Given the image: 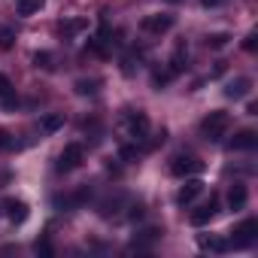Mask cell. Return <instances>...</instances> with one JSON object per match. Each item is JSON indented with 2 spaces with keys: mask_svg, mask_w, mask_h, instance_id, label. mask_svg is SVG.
Here are the masks:
<instances>
[{
  "mask_svg": "<svg viewBox=\"0 0 258 258\" xmlns=\"http://www.w3.org/2000/svg\"><path fill=\"white\" fill-rule=\"evenodd\" d=\"M121 124H124V134L131 137L134 143H143L146 137H149V115L146 112H134V109H124V115H121Z\"/></svg>",
  "mask_w": 258,
  "mask_h": 258,
  "instance_id": "obj_1",
  "label": "cell"
},
{
  "mask_svg": "<svg viewBox=\"0 0 258 258\" xmlns=\"http://www.w3.org/2000/svg\"><path fill=\"white\" fill-rule=\"evenodd\" d=\"M228 124H231V115L225 112V109H213L204 121H201V134L207 137V140H222L225 137V131H228Z\"/></svg>",
  "mask_w": 258,
  "mask_h": 258,
  "instance_id": "obj_2",
  "label": "cell"
},
{
  "mask_svg": "<svg viewBox=\"0 0 258 258\" xmlns=\"http://www.w3.org/2000/svg\"><path fill=\"white\" fill-rule=\"evenodd\" d=\"M255 231H258V222L255 219H246L243 225L234 228V234L228 240V249H249L255 243Z\"/></svg>",
  "mask_w": 258,
  "mask_h": 258,
  "instance_id": "obj_3",
  "label": "cell"
},
{
  "mask_svg": "<svg viewBox=\"0 0 258 258\" xmlns=\"http://www.w3.org/2000/svg\"><path fill=\"white\" fill-rule=\"evenodd\" d=\"M170 173L173 176H198V173H204V161H198L191 155H176L170 161Z\"/></svg>",
  "mask_w": 258,
  "mask_h": 258,
  "instance_id": "obj_4",
  "label": "cell"
},
{
  "mask_svg": "<svg viewBox=\"0 0 258 258\" xmlns=\"http://www.w3.org/2000/svg\"><path fill=\"white\" fill-rule=\"evenodd\" d=\"M82 158H85V149L79 146V143H67L64 146V152L58 155V170H76L79 164H82Z\"/></svg>",
  "mask_w": 258,
  "mask_h": 258,
  "instance_id": "obj_5",
  "label": "cell"
},
{
  "mask_svg": "<svg viewBox=\"0 0 258 258\" xmlns=\"http://www.w3.org/2000/svg\"><path fill=\"white\" fill-rule=\"evenodd\" d=\"M216 213H219V198H216V195H210V201H207L204 207H198V210L188 216V222H191L195 228H204L207 222H213V219H216Z\"/></svg>",
  "mask_w": 258,
  "mask_h": 258,
  "instance_id": "obj_6",
  "label": "cell"
},
{
  "mask_svg": "<svg viewBox=\"0 0 258 258\" xmlns=\"http://www.w3.org/2000/svg\"><path fill=\"white\" fill-rule=\"evenodd\" d=\"M4 210H7V219H10L13 225H25L28 216H31V207H28L25 201H16V198L4 201Z\"/></svg>",
  "mask_w": 258,
  "mask_h": 258,
  "instance_id": "obj_7",
  "label": "cell"
},
{
  "mask_svg": "<svg viewBox=\"0 0 258 258\" xmlns=\"http://www.w3.org/2000/svg\"><path fill=\"white\" fill-rule=\"evenodd\" d=\"M234 152H246V149H255L258 146V134L252 131V127H243V131H237L234 137H231V143H228Z\"/></svg>",
  "mask_w": 258,
  "mask_h": 258,
  "instance_id": "obj_8",
  "label": "cell"
},
{
  "mask_svg": "<svg viewBox=\"0 0 258 258\" xmlns=\"http://www.w3.org/2000/svg\"><path fill=\"white\" fill-rule=\"evenodd\" d=\"M173 25H176L173 16H146V19H143V31H146V34H158V37L167 34Z\"/></svg>",
  "mask_w": 258,
  "mask_h": 258,
  "instance_id": "obj_9",
  "label": "cell"
},
{
  "mask_svg": "<svg viewBox=\"0 0 258 258\" xmlns=\"http://www.w3.org/2000/svg\"><path fill=\"white\" fill-rule=\"evenodd\" d=\"M201 191H204V182H201L198 176H195V179H185V185H182V188H179V195H176V204H179V207H185V204H191Z\"/></svg>",
  "mask_w": 258,
  "mask_h": 258,
  "instance_id": "obj_10",
  "label": "cell"
},
{
  "mask_svg": "<svg viewBox=\"0 0 258 258\" xmlns=\"http://www.w3.org/2000/svg\"><path fill=\"white\" fill-rule=\"evenodd\" d=\"M249 88H252V79H249V76H237L234 82H228V85H225V97L240 100V97H246V94H249Z\"/></svg>",
  "mask_w": 258,
  "mask_h": 258,
  "instance_id": "obj_11",
  "label": "cell"
},
{
  "mask_svg": "<svg viewBox=\"0 0 258 258\" xmlns=\"http://www.w3.org/2000/svg\"><path fill=\"white\" fill-rule=\"evenodd\" d=\"M82 31H88V19H67V22L58 25V34H61L64 40H70V37H76V34H82Z\"/></svg>",
  "mask_w": 258,
  "mask_h": 258,
  "instance_id": "obj_12",
  "label": "cell"
},
{
  "mask_svg": "<svg viewBox=\"0 0 258 258\" xmlns=\"http://www.w3.org/2000/svg\"><path fill=\"white\" fill-rule=\"evenodd\" d=\"M64 127V115L61 112H46L43 118H40V131L43 134H58Z\"/></svg>",
  "mask_w": 258,
  "mask_h": 258,
  "instance_id": "obj_13",
  "label": "cell"
},
{
  "mask_svg": "<svg viewBox=\"0 0 258 258\" xmlns=\"http://www.w3.org/2000/svg\"><path fill=\"white\" fill-rule=\"evenodd\" d=\"M246 201H249L246 185L234 182V185H231V191H228V207H231V210H243V207H246Z\"/></svg>",
  "mask_w": 258,
  "mask_h": 258,
  "instance_id": "obj_14",
  "label": "cell"
},
{
  "mask_svg": "<svg viewBox=\"0 0 258 258\" xmlns=\"http://www.w3.org/2000/svg\"><path fill=\"white\" fill-rule=\"evenodd\" d=\"M185 64H188V49H185V43H179V46H176V52H173V58H170V67H167V70L176 76V73H182V70H185Z\"/></svg>",
  "mask_w": 258,
  "mask_h": 258,
  "instance_id": "obj_15",
  "label": "cell"
},
{
  "mask_svg": "<svg viewBox=\"0 0 258 258\" xmlns=\"http://www.w3.org/2000/svg\"><path fill=\"white\" fill-rule=\"evenodd\" d=\"M198 243H201V249H210V252H228V240H222V237H216V234H201L198 237Z\"/></svg>",
  "mask_w": 258,
  "mask_h": 258,
  "instance_id": "obj_16",
  "label": "cell"
},
{
  "mask_svg": "<svg viewBox=\"0 0 258 258\" xmlns=\"http://www.w3.org/2000/svg\"><path fill=\"white\" fill-rule=\"evenodd\" d=\"M46 7V0H16V10H19V16H37L40 10Z\"/></svg>",
  "mask_w": 258,
  "mask_h": 258,
  "instance_id": "obj_17",
  "label": "cell"
},
{
  "mask_svg": "<svg viewBox=\"0 0 258 258\" xmlns=\"http://www.w3.org/2000/svg\"><path fill=\"white\" fill-rule=\"evenodd\" d=\"M73 88H76L79 97H94V94L100 91V79H79Z\"/></svg>",
  "mask_w": 258,
  "mask_h": 258,
  "instance_id": "obj_18",
  "label": "cell"
},
{
  "mask_svg": "<svg viewBox=\"0 0 258 258\" xmlns=\"http://www.w3.org/2000/svg\"><path fill=\"white\" fill-rule=\"evenodd\" d=\"M228 43H231V34H210V37L204 40L207 49H225Z\"/></svg>",
  "mask_w": 258,
  "mask_h": 258,
  "instance_id": "obj_19",
  "label": "cell"
},
{
  "mask_svg": "<svg viewBox=\"0 0 258 258\" xmlns=\"http://www.w3.org/2000/svg\"><path fill=\"white\" fill-rule=\"evenodd\" d=\"M34 64L43 67V70H55V58H52V52H34Z\"/></svg>",
  "mask_w": 258,
  "mask_h": 258,
  "instance_id": "obj_20",
  "label": "cell"
},
{
  "mask_svg": "<svg viewBox=\"0 0 258 258\" xmlns=\"http://www.w3.org/2000/svg\"><path fill=\"white\" fill-rule=\"evenodd\" d=\"M170 79H173V73H170L167 67H164V70H155V73H152V85H155L158 91H161V88H164V85H167Z\"/></svg>",
  "mask_w": 258,
  "mask_h": 258,
  "instance_id": "obj_21",
  "label": "cell"
},
{
  "mask_svg": "<svg viewBox=\"0 0 258 258\" xmlns=\"http://www.w3.org/2000/svg\"><path fill=\"white\" fill-rule=\"evenodd\" d=\"M13 43H16V34L0 25V49H13Z\"/></svg>",
  "mask_w": 258,
  "mask_h": 258,
  "instance_id": "obj_22",
  "label": "cell"
},
{
  "mask_svg": "<svg viewBox=\"0 0 258 258\" xmlns=\"http://www.w3.org/2000/svg\"><path fill=\"white\" fill-rule=\"evenodd\" d=\"M7 94H13V82H10V76L0 73V100H4Z\"/></svg>",
  "mask_w": 258,
  "mask_h": 258,
  "instance_id": "obj_23",
  "label": "cell"
},
{
  "mask_svg": "<svg viewBox=\"0 0 258 258\" xmlns=\"http://www.w3.org/2000/svg\"><path fill=\"white\" fill-rule=\"evenodd\" d=\"M13 146H16L13 134H10V131H4V127H0V149H13Z\"/></svg>",
  "mask_w": 258,
  "mask_h": 258,
  "instance_id": "obj_24",
  "label": "cell"
},
{
  "mask_svg": "<svg viewBox=\"0 0 258 258\" xmlns=\"http://www.w3.org/2000/svg\"><path fill=\"white\" fill-rule=\"evenodd\" d=\"M118 155H121L124 161H134V158L140 155V149H137V146H121V152H118Z\"/></svg>",
  "mask_w": 258,
  "mask_h": 258,
  "instance_id": "obj_25",
  "label": "cell"
},
{
  "mask_svg": "<svg viewBox=\"0 0 258 258\" xmlns=\"http://www.w3.org/2000/svg\"><path fill=\"white\" fill-rule=\"evenodd\" d=\"M243 49H246V52H255V49H258V37H255V34H246V37H243Z\"/></svg>",
  "mask_w": 258,
  "mask_h": 258,
  "instance_id": "obj_26",
  "label": "cell"
},
{
  "mask_svg": "<svg viewBox=\"0 0 258 258\" xmlns=\"http://www.w3.org/2000/svg\"><path fill=\"white\" fill-rule=\"evenodd\" d=\"M34 249H37L40 255H52V243H49L46 237H43V240H37V243H34Z\"/></svg>",
  "mask_w": 258,
  "mask_h": 258,
  "instance_id": "obj_27",
  "label": "cell"
},
{
  "mask_svg": "<svg viewBox=\"0 0 258 258\" xmlns=\"http://www.w3.org/2000/svg\"><path fill=\"white\" fill-rule=\"evenodd\" d=\"M121 73H124V76L134 73V58H124V61H121Z\"/></svg>",
  "mask_w": 258,
  "mask_h": 258,
  "instance_id": "obj_28",
  "label": "cell"
},
{
  "mask_svg": "<svg viewBox=\"0 0 258 258\" xmlns=\"http://www.w3.org/2000/svg\"><path fill=\"white\" fill-rule=\"evenodd\" d=\"M201 4H204V7H222L225 0H201Z\"/></svg>",
  "mask_w": 258,
  "mask_h": 258,
  "instance_id": "obj_29",
  "label": "cell"
},
{
  "mask_svg": "<svg viewBox=\"0 0 258 258\" xmlns=\"http://www.w3.org/2000/svg\"><path fill=\"white\" fill-rule=\"evenodd\" d=\"M222 73H225V61H219V64H216V70H213V76H222Z\"/></svg>",
  "mask_w": 258,
  "mask_h": 258,
  "instance_id": "obj_30",
  "label": "cell"
},
{
  "mask_svg": "<svg viewBox=\"0 0 258 258\" xmlns=\"http://www.w3.org/2000/svg\"><path fill=\"white\" fill-rule=\"evenodd\" d=\"M167 4H179V0H167Z\"/></svg>",
  "mask_w": 258,
  "mask_h": 258,
  "instance_id": "obj_31",
  "label": "cell"
}]
</instances>
